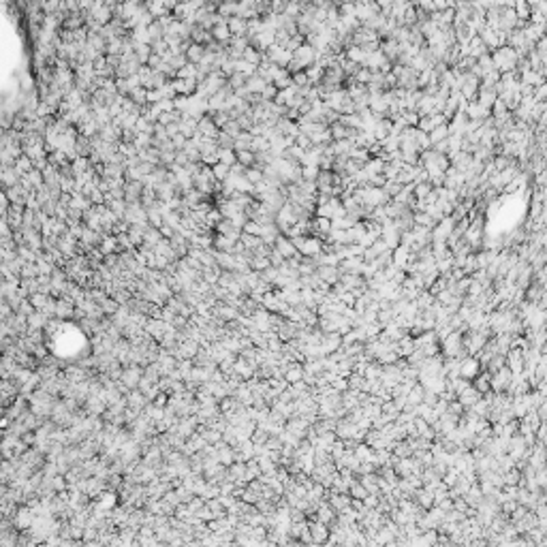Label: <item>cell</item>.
<instances>
[{
  "label": "cell",
  "mask_w": 547,
  "mask_h": 547,
  "mask_svg": "<svg viewBox=\"0 0 547 547\" xmlns=\"http://www.w3.org/2000/svg\"><path fill=\"white\" fill-rule=\"evenodd\" d=\"M492 60H494L496 69L500 71L502 75L511 73V71L515 69V64H517V51L513 49V47H498V49H494Z\"/></svg>",
  "instance_id": "cell-1"
},
{
  "label": "cell",
  "mask_w": 547,
  "mask_h": 547,
  "mask_svg": "<svg viewBox=\"0 0 547 547\" xmlns=\"http://www.w3.org/2000/svg\"><path fill=\"white\" fill-rule=\"evenodd\" d=\"M479 370H481V361L475 359V357H468V359H462L460 357V366H457V376L466 379L473 383L475 379L479 376Z\"/></svg>",
  "instance_id": "cell-2"
},
{
  "label": "cell",
  "mask_w": 547,
  "mask_h": 547,
  "mask_svg": "<svg viewBox=\"0 0 547 547\" xmlns=\"http://www.w3.org/2000/svg\"><path fill=\"white\" fill-rule=\"evenodd\" d=\"M265 56L272 60L274 64H278V67H289V62L293 60V51L286 49V47H282L278 43H274L269 49L265 51Z\"/></svg>",
  "instance_id": "cell-3"
},
{
  "label": "cell",
  "mask_w": 547,
  "mask_h": 547,
  "mask_svg": "<svg viewBox=\"0 0 547 547\" xmlns=\"http://www.w3.org/2000/svg\"><path fill=\"white\" fill-rule=\"evenodd\" d=\"M141 379H143V368L137 366V363H128V366L124 368V372H122L120 383H124L128 389H137Z\"/></svg>",
  "instance_id": "cell-4"
},
{
  "label": "cell",
  "mask_w": 547,
  "mask_h": 547,
  "mask_svg": "<svg viewBox=\"0 0 547 547\" xmlns=\"http://www.w3.org/2000/svg\"><path fill=\"white\" fill-rule=\"evenodd\" d=\"M171 84L175 88V92L182 94V96H195L197 90H199V79L197 77H188V79L173 77Z\"/></svg>",
  "instance_id": "cell-5"
},
{
  "label": "cell",
  "mask_w": 547,
  "mask_h": 547,
  "mask_svg": "<svg viewBox=\"0 0 547 547\" xmlns=\"http://www.w3.org/2000/svg\"><path fill=\"white\" fill-rule=\"evenodd\" d=\"M220 133V128L216 126L214 118L212 116H201L199 118V126H197V135L199 137H205V139H216Z\"/></svg>",
  "instance_id": "cell-6"
},
{
  "label": "cell",
  "mask_w": 547,
  "mask_h": 547,
  "mask_svg": "<svg viewBox=\"0 0 547 547\" xmlns=\"http://www.w3.org/2000/svg\"><path fill=\"white\" fill-rule=\"evenodd\" d=\"M143 182H126L124 184V201L126 203H141L143 197Z\"/></svg>",
  "instance_id": "cell-7"
},
{
  "label": "cell",
  "mask_w": 547,
  "mask_h": 547,
  "mask_svg": "<svg viewBox=\"0 0 547 547\" xmlns=\"http://www.w3.org/2000/svg\"><path fill=\"white\" fill-rule=\"evenodd\" d=\"M274 248L278 250L285 259H291V257H297V255H299V252H297V246L293 244V239H291V238H285V235H280V238L276 239Z\"/></svg>",
  "instance_id": "cell-8"
},
{
  "label": "cell",
  "mask_w": 547,
  "mask_h": 547,
  "mask_svg": "<svg viewBox=\"0 0 547 547\" xmlns=\"http://www.w3.org/2000/svg\"><path fill=\"white\" fill-rule=\"evenodd\" d=\"M229 30H231L233 37H248V20L246 17H229Z\"/></svg>",
  "instance_id": "cell-9"
},
{
  "label": "cell",
  "mask_w": 547,
  "mask_h": 547,
  "mask_svg": "<svg viewBox=\"0 0 547 547\" xmlns=\"http://www.w3.org/2000/svg\"><path fill=\"white\" fill-rule=\"evenodd\" d=\"M205 54H208V49H205V45H201V43H190V47L186 49V58H188V62H192V64H201Z\"/></svg>",
  "instance_id": "cell-10"
},
{
  "label": "cell",
  "mask_w": 547,
  "mask_h": 547,
  "mask_svg": "<svg viewBox=\"0 0 547 547\" xmlns=\"http://www.w3.org/2000/svg\"><path fill=\"white\" fill-rule=\"evenodd\" d=\"M212 37H214V41H218V43H225L227 45V41L233 37L231 34V30H229V24L227 22H222V24H216V26H212Z\"/></svg>",
  "instance_id": "cell-11"
},
{
  "label": "cell",
  "mask_w": 547,
  "mask_h": 547,
  "mask_svg": "<svg viewBox=\"0 0 547 547\" xmlns=\"http://www.w3.org/2000/svg\"><path fill=\"white\" fill-rule=\"evenodd\" d=\"M327 530H329V526L323 524V522H319V520H316L314 524H310V537H312L314 543H325Z\"/></svg>",
  "instance_id": "cell-12"
},
{
  "label": "cell",
  "mask_w": 547,
  "mask_h": 547,
  "mask_svg": "<svg viewBox=\"0 0 547 547\" xmlns=\"http://www.w3.org/2000/svg\"><path fill=\"white\" fill-rule=\"evenodd\" d=\"M267 84H269V81L265 77H261L259 73H255V75H250V77H248V81H246V90L252 92V94H261L263 88H265Z\"/></svg>",
  "instance_id": "cell-13"
},
{
  "label": "cell",
  "mask_w": 547,
  "mask_h": 547,
  "mask_svg": "<svg viewBox=\"0 0 547 547\" xmlns=\"http://www.w3.org/2000/svg\"><path fill=\"white\" fill-rule=\"evenodd\" d=\"M263 58H265V51H261V49H257V47H248V49L244 51V56H242V60H246V62H250V64H261L263 62Z\"/></svg>",
  "instance_id": "cell-14"
},
{
  "label": "cell",
  "mask_w": 547,
  "mask_h": 547,
  "mask_svg": "<svg viewBox=\"0 0 547 547\" xmlns=\"http://www.w3.org/2000/svg\"><path fill=\"white\" fill-rule=\"evenodd\" d=\"M252 139H255V135L250 131H242L239 137H235V150H252Z\"/></svg>",
  "instance_id": "cell-15"
},
{
  "label": "cell",
  "mask_w": 547,
  "mask_h": 547,
  "mask_svg": "<svg viewBox=\"0 0 547 547\" xmlns=\"http://www.w3.org/2000/svg\"><path fill=\"white\" fill-rule=\"evenodd\" d=\"M522 357H524V355H522L520 349H513L509 353V368H511V372H513V374H517L522 368H524V359H522Z\"/></svg>",
  "instance_id": "cell-16"
},
{
  "label": "cell",
  "mask_w": 547,
  "mask_h": 547,
  "mask_svg": "<svg viewBox=\"0 0 547 547\" xmlns=\"http://www.w3.org/2000/svg\"><path fill=\"white\" fill-rule=\"evenodd\" d=\"M449 124H440V126H436L434 128V131L428 135V137H430V143L432 145H436V143H440V141H445L447 137H449Z\"/></svg>",
  "instance_id": "cell-17"
},
{
  "label": "cell",
  "mask_w": 547,
  "mask_h": 547,
  "mask_svg": "<svg viewBox=\"0 0 547 547\" xmlns=\"http://www.w3.org/2000/svg\"><path fill=\"white\" fill-rule=\"evenodd\" d=\"M239 11H242V4L239 2H222V4H218V13L220 15H225V17H235V15H239Z\"/></svg>",
  "instance_id": "cell-18"
},
{
  "label": "cell",
  "mask_w": 547,
  "mask_h": 547,
  "mask_svg": "<svg viewBox=\"0 0 547 547\" xmlns=\"http://www.w3.org/2000/svg\"><path fill=\"white\" fill-rule=\"evenodd\" d=\"M238 152V150H235ZM238 163H242L244 167H255L257 165V152L252 150H239L238 152Z\"/></svg>",
  "instance_id": "cell-19"
},
{
  "label": "cell",
  "mask_w": 547,
  "mask_h": 547,
  "mask_svg": "<svg viewBox=\"0 0 547 547\" xmlns=\"http://www.w3.org/2000/svg\"><path fill=\"white\" fill-rule=\"evenodd\" d=\"M212 171H214V178L218 180V182H225V180L229 178V175H231V167L218 161L216 165H212Z\"/></svg>",
  "instance_id": "cell-20"
},
{
  "label": "cell",
  "mask_w": 547,
  "mask_h": 547,
  "mask_svg": "<svg viewBox=\"0 0 547 547\" xmlns=\"http://www.w3.org/2000/svg\"><path fill=\"white\" fill-rule=\"evenodd\" d=\"M148 32H150V39H152V43H154V41H158V39H165V26H163V22L161 20H154L148 26Z\"/></svg>",
  "instance_id": "cell-21"
},
{
  "label": "cell",
  "mask_w": 547,
  "mask_h": 547,
  "mask_svg": "<svg viewBox=\"0 0 547 547\" xmlns=\"http://www.w3.org/2000/svg\"><path fill=\"white\" fill-rule=\"evenodd\" d=\"M239 239H242V244H244L248 250H252V252H255L259 246L263 244V239L259 238V235H250V233H244V231H242V238H239Z\"/></svg>",
  "instance_id": "cell-22"
},
{
  "label": "cell",
  "mask_w": 547,
  "mask_h": 547,
  "mask_svg": "<svg viewBox=\"0 0 547 547\" xmlns=\"http://www.w3.org/2000/svg\"><path fill=\"white\" fill-rule=\"evenodd\" d=\"M128 98H133L135 103L143 107V105H148V88H143V86L135 88V90H133L131 94H128Z\"/></svg>",
  "instance_id": "cell-23"
},
{
  "label": "cell",
  "mask_w": 547,
  "mask_h": 547,
  "mask_svg": "<svg viewBox=\"0 0 547 547\" xmlns=\"http://www.w3.org/2000/svg\"><path fill=\"white\" fill-rule=\"evenodd\" d=\"M218 156H220V163L229 165V167H233V165L238 163V152H235V148H225V150H220Z\"/></svg>",
  "instance_id": "cell-24"
},
{
  "label": "cell",
  "mask_w": 547,
  "mask_h": 547,
  "mask_svg": "<svg viewBox=\"0 0 547 547\" xmlns=\"http://www.w3.org/2000/svg\"><path fill=\"white\" fill-rule=\"evenodd\" d=\"M244 175H246V180H248L250 184H259V182L265 178V175H263V169L257 167V165H255V167H248V169H246Z\"/></svg>",
  "instance_id": "cell-25"
},
{
  "label": "cell",
  "mask_w": 547,
  "mask_h": 547,
  "mask_svg": "<svg viewBox=\"0 0 547 547\" xmlns=\"http://www.w3.org/2000/svg\"><path fill=\"white\" fill-rule=\"evenodd\" d=\"M269 265H272L269 257H252L250 259V269H255V272H263V269H267Z\"/></svg>",
  "instance_id": "cell-26"
},
{
  "label": "cell",
  "mask_w": 547,
  "mask_h": 547,
  "mask_svg": "<svg viewBox=\"0 0 547 547\" xmlns=\"http://www.w3.org/2000/svg\"><path fill=\"white\" fill-rule=\"evenodd\" d=\"M220 131H225L227 135H231V137L235 139V137H239V133H242L244 128H242V124H239V122H238V120H235V118H233V120H229L227 124L220 128Z\"/></svg>",
  "instance_id": "cell-27"
},
{
  "label": "cell",
  "mask_w": 547,
  "mask_h": 547,
  "mask_svg": "<svg viewBox=\"0 0 547 547\" xmlns=\"http://www.w3.org/2000/svg\"><path fill=\"white\" fill-rule=\"evenodd\" d=\"M235 71L244 75H255L257 73V64H250L246 60H235Z\"/></svg>",
  "instance_id": "cell-28"
},
{
  "label": "cell",
  "mask_w": 547,
  "mask_h": 547,
  "mask_svg": "<svg viewBox=\"0 0 547 547\" xmlns=\"http://www.w3.org/2000/svg\"><path fill=\"white\" fill-rule=\"evenodd\" d=\"M216 143H218L220 150H225V148H235V139L231 137V135H227L225 131L218 133V137H216Z\"/></svg>",
  "instance_id": "cell-29"
},
{
  "label": "cell",
  "mask_w": 547,
  "mask_h": 547,
  "mask_svg": "<svg viewBox=\"0 0 547 547\" xmlns=\"http://www.w3.org/2000/svg\"><path fill=\"white\" fill-rule=\"evenodd\" d=\"M244 233H250V235H259V238H261V231H263V225L259 220H248L244 225V229H242Z\"/></svg>",
  "instance_id": "cell-30"
},
{
  "label": "cell",
  "mask_w": 547,
  "mask_h": 547,
  "mask_svg": "<svg viewBox=\"0 0 547 547\" xmlns=\"http://www.w3.org/2000/svg\"><path fill=\"white\" fill-rule=\"evenodd\" d=\"M276 96H278V88H276L274 84H267L265 88H263V92H261L263 101H274Z\"/></svg>",
  "instance_id": "cell-31"
},
{
  "label": "cell",
  "mask_w": 547,
  "mask_h": 547,
  "mask_svg": "<svg viewBox=\"0 0 547 547\" xmlns=\"http://www.w3.org/2000/svg\"><path fill=\"white\" fill-rule=\"evenodd\" d=\"M417 2H419V9H423L428 15L436 11V4H434V0H417Z\"/></svg>",
  "instance_id": "cell-32"
},
{
  "label": "cell",
  "mask_w": 547,
  "mask_h": 547,
  "mask_svg": "<svg viewBox=\"0 0 547 547\" xmlns=\"http://www.w3.org/2000/svg\"><path fill=\"white\" fill-rule=\"evenodd\" d=\"M94 4H96V0H79V11H90Z\"/></svg>",
  "instance_id": "cell-33"
}]
</instances>
